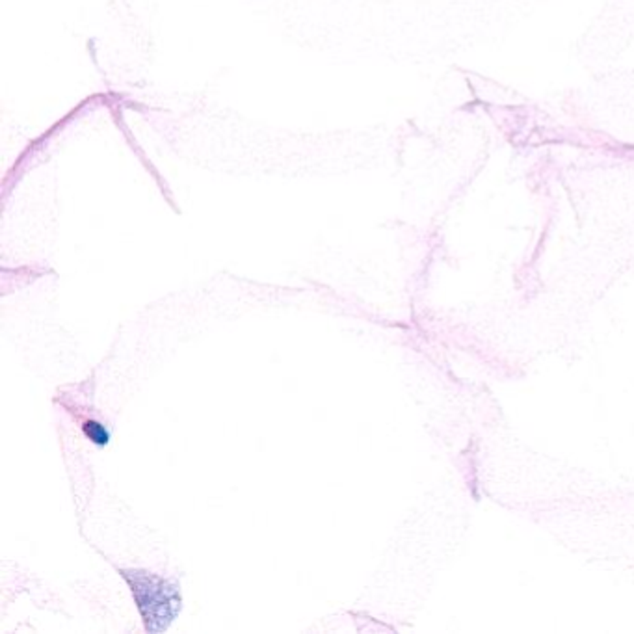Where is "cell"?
<instances>
[{
  "mask_svg": "<svg viewBox=\"0 0 634 634\" xmlns=\"http://www.w3.org/2000/svg\"><path fill=\"white\" fill-rule=\"evenodd\" d=\"M148 632L166 630L180 612V586L146 569H121Z\"/></svg>",
  "mask_w": 634,
  "mask_h": 634,
  "instance_id": "6da1fadb",
  "label": "cell"
},
{
  "mask_svg": "<svg viewBox=\"0 0 634 634\" xmlns=\"http://www.w3.org/2000/svg\"><path fill=\"white\" fill-rule=\"evenodd\" d=\"M82 428H84V434L87 435L89 441H94V443L99 445V446L108 445L110 434H108V430H107L101 423H97V421H87V423H84Z\"/></svg>",
  "mask_w": 634,
  "mask_h": 634,
  "instance_id": "7a4b0ae2",
  "label": "cell"
}]
</instances>
